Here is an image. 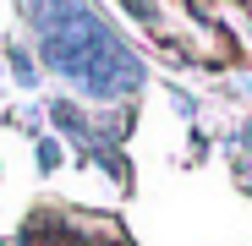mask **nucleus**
<instances>
[{
  "label": "nucleus",
  "instance_id": "obj_1",
  "mask_svg": "<svg viewBox=\"0 0 252 246\" xmlns=\"http://www.w3.org/2000/svg\"><path fill=\"white\" fill-rule=\"evenodd\" d=\"M38 55H44V66L55 77L77 82L94 99H126V93L143 88V60L126 50V38L88 0H71L66 17H55L38 33Z\"/></svg>",
  "mask_w": 252,
  "mask_h": 246
},
{
  "label": "nucleus",
  "instance_id": "obj_2",
  "mask_svg": "<svg viewBox=\"0 0 252 246\" xmlns=\"http://www.w3.org/2000/svg\"><path fill=\"white\" fill-rule=\"evenodd\" d=\"M22 246H94L82 230H71L66 219H55V214H38L28 230H22Z\"/></svg>",
  "mask_w": 252,
  "mask_h": 246
},
{
  "label": "nucleus",
  "instance_id": "obj_3",
  "mask_svg": "<svg viewBox=\"0 0 252 246\" xmlns=\"http://www.w3.org/2000/svg\"><path fill=\"white\" fill-rule=\"evenodd\" d=\"M55 164H61V142H38V170H55Z\"/></svg>",
  "mask_w": 252,
  "mask_h": 246
},
{
  "label": "nucleus",
  "instance_id": "obj_4",
  "mask_svg": "<svg viewBox=\"0 0 252 246\" xmlns=\"http://www.w3.org/2000/svg\"><path fill=\"white\" fill-rule=\"evenodd\" d=\"M0 246H6V241H0Z\"/></svg>",
  "mask_w": 252,
  "mask_h": 246
}]
</instances>
